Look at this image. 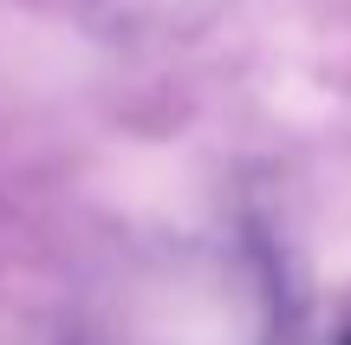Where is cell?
<instances>
[{"instance_id":"cell-1","label":"cell","mask_w":351,"mask_h":345,"mask_svg":"<svg viewBox=\"0 0 351 345\" xmlns=\"http://www.w3.org/2000/svg\"><path fill=\"white\" fill-rule=\"evenodd\" d=\"M345 345H351V339H345Z\"/></svg>"}]
</instances>
